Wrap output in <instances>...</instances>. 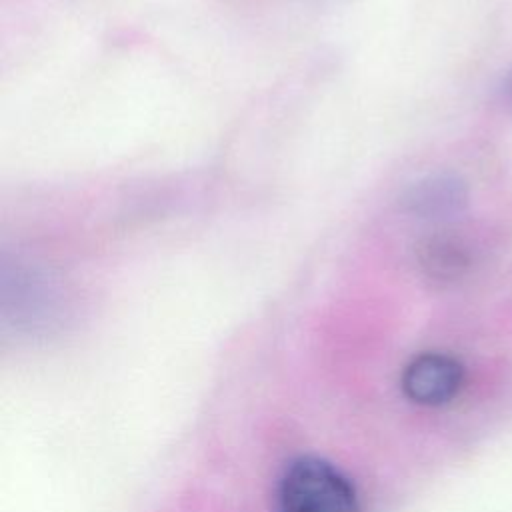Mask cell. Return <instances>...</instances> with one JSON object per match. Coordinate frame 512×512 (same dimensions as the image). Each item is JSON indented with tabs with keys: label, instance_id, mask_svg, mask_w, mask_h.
<instances>
[{
	"label": "cell",
	"instance_id": "6da1fadb",
	"mask_svg": "<svg viewBox=\"0 0 512 512\" xmlns=\"http://www.w3.org/2000/svg\"><path fill=\"white\" fill-rule=\"evenodd\" d=\"M276 512H362L354 482L320 456H298L278 476Z\"/></svg>",
	"mask_w": 512,
	"mask_h": 512
},
{
	"label": "cell",
	"instance_id": "7a4b0ae2",
	"mask_svg": "<svg viewBox=\"0 0 512 512\" xmlns=\"http://www.w3.org/2000/svg\"><path fill=\"white\" fill-rule=\"evenodd\" d=\"M464 384L462 364L444 352H422L402 370L404 396L420 406H442L454 400Z\"/></svg>",
	"mask_w": 512,
	"mask_h": 512
},
{
	"label": "cell",
	"instance_id": "3957f363",
	"mask_svg": "<svg viewBox=\"0 0 512 512\" xmlns=\"http://www.w3.org/2000/svg\"><path fill=\"white\" fill-rule=\"evenodd\" d=\"M466 186L454 176H430L414 184L406 196V206L420 218H444L466 206Z\"/></svg>",
	"mask_w": 512,
	"mask_h": 512
},
{
	"label": "cell",
	"instance_id": "277c9868",
	"mask_svg": "<svg viewBox=\"0 0 512 512\" xmlns=\"http://www.w3.org/2000/svg\"><path fill=\"white\" fill-rule=\"evenodd\" d=\"M468 264V250L456 236L436 234L420 246V266L432 280H456L466 272Z\"/></svg>",
	"mask_w": 512,
	"mask_h": 512
},
{
	"label": "cell",
	"instance_id": "5b68a950",
	"mask_svg": "<svg viewBox=\"0 0 512 512\" xmlns=\"http://www.w3.org/2000/svg\"><path fill=\"white\" fill-rule=\"evenodd\" d=\"M502 96H504L506 106L512 110V70L506 74V78L502 82Z\"/></svg>",
	"mask_w": 512,
	"mask_h": 512
}]
</instances>
